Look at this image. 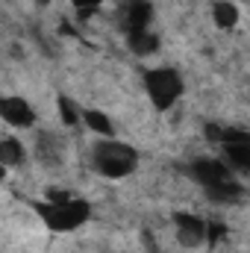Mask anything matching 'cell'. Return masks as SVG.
I'll list each match as a JSON object with an SVG mask.
<instances>
[{
    "label": "cell",
    "instance_id": "cell-1",
    "mask_svg": "<svg viewBox=\"0 0 250 253\" xmlns=\"http://www.w3.org/2000/svg\"><path fill=\"white\" fill-rule=\"evenodd\" d=\"M144 88H147L150 103H156L159 109H168V106H174L177 97L183 94V80H180L174 71L159 68V71H150V74H147Z\"/></svg>",
    "mask_w": 250,
    "mask_h": 253
},
{
    "label": "cell",
    "instance_id": "cell-2",
    "mask_svg": "<svg viewBox=\"0 0 250 253\" xmlns=\"http://www.w3.org/2000/svg\"><path fill=\"white\" fill-rule=\"evenodd\" d=\"M3 124L9 129H27L36 124V109L24 97H6L3 100Z\"/></svg>",
    "mask_w": 250,
    "mask_h": 253
},
{
    "label": "cell",
    "instance_id": "cell-3",
    "mask_svg": "<svg viewBox=\"0 0 250 253\" xmlns=\"http://www.w3.org/2000/svg\"><path fill=\"white\" fill-rule=\"evenodd\" d=\"M212 21H215L218 30H233L239 24V6L230 3V0H218L212 6Z\"/></svg>",
    "mask_w": 250,
    "mask_h": 253
},
{
    "label": "cell",
    "instance_id": "cell-4",
    "mask_svg": "<svg viewBox=\"0 0 250 253\" xmlns=\"http://www.w3.org/2000/svg\"><path fill=\"white\" fill-rule=\"evenodd\" d=\"M83 121H85V126H88L91 132H97V135H106V138H112V135H115L112 121H109L100 109H85V112H83Z\"/></svg>",
    "mask_w": 250,
    "mask_h": 253
},
{
    "label": "cell",
    "instance_id": "cell-5",
    "mask_svg": "<svg viewBox=\"0 0 250 253\" xmlns=\"http://www.w3.org/2000/svg\"><path fill=\"white\" fill-rule=\"evenodd\" d=\"M0 159H3V168H12V165H24V144L12 135L3 138L0 144Z\"/></svg>",
    "mask_w": 250,
    "mask_h": 253
}]
</instances>
